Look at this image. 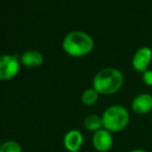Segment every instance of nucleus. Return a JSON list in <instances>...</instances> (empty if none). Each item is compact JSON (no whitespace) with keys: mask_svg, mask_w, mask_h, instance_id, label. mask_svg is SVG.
<instances>
[{"mask_svg":"<svg viewBox=\"0 0 152 152\" xmlns=\"http://www.w3.org/2000/svg\"><path fill=\"white\" fill-rule=\"evenodd\" d=\"M102 126L112 134L126 129L130 122V114L122 104H111L102 114Z\"/></svg>","mask_w":152,"mask_h":152,"instance_id":"3","label":"nucleus"},{"mask_svg":"<svg viewBox=\"0 0 152 152\" xmlns=\"http://www.w3.org/2000/svg\"><path fill=\"white\" fill-rule=\"evenodd\" d=\"M94 47V42L89 34L82 31H72L65 35L62 49L72 57H83L89 54Z\"/></svg>","mask_w":152,"mask_h":152,"instance_id":"2","label":"nucleus"},{"mask_svg":"<svg viewBox=\"0 0 152 152\" xmlns=\"http://www.w3.org/2000/svg\"><path fill=\"white\" fill-rule=\"evenodd\" d=\"M124 77L117 68L108 67L99 70L92 80V88L99 95H113L123 86Z\"/></svg>","mask_w":152,"mask_h":152,"instance_id":"1","label":"nucleus"},{"mask_svg":"<svg viewBox=\"0 0 152 152\" xmlns=\"http://www.w3.org/2000/svg\"><path fill=\"white\" fill-rule=\"evenodd\" d=\"M83 126H84L85 129L92 132H95L97 130L104 128V126H102V115H97V114L87 115L84 118V121H83Z\"/></svg>","mask_w":152,"mask_h":152,"instance_id":"10","label":"nucleus"},{"mask_svg":"<svg viewBox=\"0 0 152 152\" xmlns=\"http://www.w3.org/2000/svg\"><path fill=\"white\" fill-rule=\"evenodd\" d=\"M20 62L25 67L34 68L38 67L44 62V56L40 52L35 50H30L24 52L20 56Z\"/></svg>","mask_w":152,"mask_h":152,"instance_id":"9","label":"nucleus"},{"mask_svg":"<svg viewBox=\"0 0 152 152\" xmlns=\"http://www.w3.org/2000/svg\"><path fill=\"white\" fill-rule=\"evenodd\" d=\"M152 60V51L148 47L140 48L132 57V67L139 72H145Z\"/></svg>","mask_w":152,"mask_h":152,"instance_id":"6","label":"nucleus"},{"mask_svg":"<svg viewBox=\"0 0 152 152\" xmlns=\"http://www.w3.org/2000/svg\"><path fill=\"white\" fill-rule=\"evenodd\" d=\"M21 62L10 54L0 55V81H10L20 72Z\"/></svg>","mask_w":152,"mask_h":152,"instance_id":"4","label":"nucleus"},{"mask_svg":"<svg viewBox=\"0 0 152 152\" xmlns=\"http://www.w3.org/2000/svg\"><path fill=\"white\" fill-rule=\"evenodd\" d=\"M91 143L93 148L97 152H109L114 145V137L112 132L102 128L93 132Z\"/></svg>","mask_w":152,"mask_h":152,"instance_id":"5","label":"nucleus"},{"mask_svg":"<svg viewBox=\"0 0 152 152\" xmlns=\"http://www.w3.org/2000/svg\"><path fill=\"white\" fill-rule=\"evenodd\" d=\"M142 80L146 86L152 87V69H147L145 72H143Z\"/></svg>","mask_w":152,"mask_h":152,"instance_id":"13","label":"nucleus"},{"mask_svg":"<svg viewBox=\"0 0 152 152\" xmlns=\"http://www.w3.org/2000/svg\"><path fill=\"white\" fill-rule=\"evenodd\" d=\"M130 109L138 115H146L152 111V95L150 93H140L132 100Z\"/></svg>","mask_w":152,"mask_h":152,"instance_id":"7","label":"nucleus"},{"mask_svg":"<svg viewBox=\"0 0 152 152\" xmlns=\"http://www.w3.org/2000/svg\"><path fill=\"white\" fill-rule=\"evenodd\" d=\"M84 144V136L79 129H70L63 137V146L68 152H79Z\"/></svg>","mask_w":152,"mask_h":152,"instance_id":"8","label":"nucleus"},{"mask_svg":"<svg viewBox=\"0 0 152 152\" xmlns=\"http://www.w3.org/2000/svg\"><path fill=\"white\" fill-rule=\"evenodd\" d=\"M151 152H152V151H151Z\"/></svg>","mask_w":152,"mask_h":152,"instance_id":"15","label":"nucleus"},{"mask_svg":"<svg viewBox=\"0 0 152 152\" xmlns=\"http://www.w3.org/2000/svg\"><path fill=\"white\" fill-rule=\"evenodd\" d=\"M0 152H22V146L17 141H5L0 145Z\"/></svg>","mask_w":152,"mask_h":152,"instance_id":"12","label":"nucleus"},{"mask_svg":"<svg viewBox=\"0 0 152 152\" xmlns=\"http://www.w3.org/2000/svg\"><path fill=\"white\" fill-rule=\"evenodd\" d=\"M98 98H99V93L94 88H88L83 91L81 95V102L84 106L92 107L97 102Z\"/></svg>","mask_w":152,"mask_h":152,"instance_id":"11","label":"nucleus"},{"mask_svg":"<svg viewBox=\"0 0 152 152\" xmlns=\"http://www.w3.org/2000/svg\"><path fill=\"white\" fill-rule=\"evenodd\" d=\"M129 152H148V151H147V150H145V149L136 148V149H132V150H130Z\"/></svg>","mask_w":152,"mask_h":152,"instance_id":"14","label":"nucleus"}]
</instances>
